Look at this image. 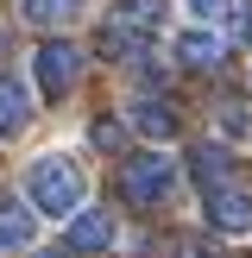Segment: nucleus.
<instances>
[{"label":"nucleus","mask_w":252,"mask_h":258,"mask_svg":"<svg viewBox=\"0 0 252 258\" xmlns=\"http://www.w3.org/2000/svg\"><path fill=\"white\" fill-rule=\"evenodd\" d=\"M25 196H32L38 214H76V202H82V170H76L70 158H38L32 170H25Z\"/></svg>","instance_id":"nucleus-1"},{"label":"nucleus","mask_w":252,"mask_h":258,"mask_svg":"<svg viewBox=\"0 0 252 258\" xmlns=\"http://www.w3.org/2000/svg\"><path fill=\"white\" fill-rule=\"evenodd\" d=\"M120 189H126V202H133V208H158V202L176 189V164H170V158H158V151H145V158H126Z\"/></svg>","instance_id":"nucleus-2"},{"label":"nucleus","mask_w":252,"mask_h":258,"mask_svg":"<svg viewBox=\"0 0 252 258\" xmlns=\"http://www.w3.org/2000/svg\"><path fill=\"white\" fill-rule=\"evenodd\" d=\"M32 70H38V88L57 101V95H70V88H76V76H82V50H76L70 38H50V44H38Z\"/></svg>","instance_id":"nucleus-3"},{"label":"nucleus","mask_w":252,"mask_h":258,"mask_svg":"<svg viewBox=\"0 0 252 258\" xmlns=\"http://www.w3.org/2000/svg\"><path fill=\"white\" fill-rule=\"evenodd\" d=\"M208 221L221 227V233H246V227H252V196H246L239 183L208 189Z\"/></svg>","instance_id":"nucleus-4"},{"label":"nucleus","mask_w":252,"mask_h":258,"mask_svg":"<svg viewBox=\"0 0 252 258\" xmlns=\"http://www.w3.org/2000/svg\"><path fill=\"white\" fill-rule=\"evenodd\" d=\"M107 246H113V221L101 208H82L70 221V252H107Z\"/></svg>","instance_id":"nucleus-5"},{"label":"nucleus","mask_w":252,"mask_h":258,"mask_svg":"<svg viewBox=\"0 0 252 258\" xmlns=\"http://www.w3.org/2000/svg\"><path fill=\"white\" fill-rule=\"evenodd\" d=\"M25 120H32V95H25L13 76H0V139L25 133Z\"/></svg>","instance_id":"nucleus-6"},{"label":"nucleus","mask_w":252,"mask_h":258,"mask_svg":"<svg viewBox=\"0 0 252 258\" xmlns=\"http://www.w3.org/2000/svg\"><path fill=\"white\" fill-rule=\"evenodd\" d=\"M113 25L133 32V38L158 32V25H164V0H120V7H113Z\"/></svg>","instance_id":"nucleus-7"},{"label":"nucleus","mask_w":252,"mask_h":258,"mask_svg":"<svg viewBox=\"0 0 252 258\" xmlns=\"http://www.w3.org/2000/svg\"><path fill=\"white\" fill-rule=\"evenodd\" d=\"M227 170H233V158H227V145H196L189 151V176H196L202 189H221Z\"/></svg>","instance_id":"nucleus-8"},{"label":"nucleus","mask_w":252,"mask_h":258,"mask_svg":"<svg viewBox=\"0 0 252 258\" xmlns=\"http://www.w3.org/2000/svg\"><path fill=\"white\" fill-rule=\"evenodd\" d=\"M221 38H214V32H183V38H176V57H183L189 63V70H214V63H221Z\"/></svg>","instance_id":"nucleus-9"},{"label":"nucleus","mask_w":252,"mask_h":258,"mask_svg":"<svg viewBox=\"0 0 252 258\" xmlns=\"http://www.w3.org/2000/svg\"><path fill=\"white\" fill-rule=\"evenodd\" d=\"M133 126L145 139H176V107H170V101H139V107H133Z\"/></svg>","instance_id":"nucleus-10"},{"label":"nucleus","mask_w":252,"mask_h":258,"mask_svg":"<svg viewBox=\"0 0 252 258\" xmlns=\"http://www.w3.org/2000/svg\"><path fill=\"white\" fill-rule=\"evenodd\" d=\"M25 19L32 25H70V19H82V0H25Z\"/></svg>","instance_id":"nucleus-11"},{"label":"nucleus","mask_w":252,"mask_h":258,"mask_svg":"<svg viewBox=\"0 0 252 258\" xmlns=\"http://www.w3.org/2000/svg\"><path fill=\"white\" fill-rule=\"evenodd\" d=\"M25 239H32V214L13 208V202H0V252H19Z\"/></svg>","instance_id":"nucleus-12"},{"label":"nucleus","mask_w":252,"mask_h":258,"mask_svg":"<svg viewBox=\"0 0 252 258\" xmlns=\"http://www.w3.org/2000/svg\"><path fill=\"white\" fill-rule=\"evenodd\" d=\"M221 133H252V113L239 101H221Z\"/></svg>","instance_id":"nucleus-13"},{"label":"nucleus","mask_w":252,"mask_h":258,"mask_svg":"<svg viewBox=\"0 0 252 258\" xmlns=\"http://www.w3.org/2000/svg\"><path fill=\"white\" fill-rule=\"evenodd\" d=\"M120 139H126L120 120H95V145H101V151H120Z\"/></svg>","instance_id":"nucleus-14"},{"label":"nucleus","mask_w":252,"mask_h":258,"mask_svg":"<svg viewBox=\"0 0 252 258\" xmlns=\"http://www.w3.org/2000/svg\"><path fill=\"white\" fill-rule=\"evenodd\" d=\"M189 13H202V19H227L233 0H189Z\"/></svg>","instance_id":"nucleus-15"},{"label":"nucleus","mask_w":252,"mask_h":258,"mask_svg":"<svg viewBox=\"0 0 252 258\" xmlns=\"http://www.w3.org/2000/svg\"><path fill=\"white\" fill-rule=\"evenodd\" d=\"M38 258H76V252H38Z\"/></svg>","instance_id":"nucleus-16"}]
</instances>
